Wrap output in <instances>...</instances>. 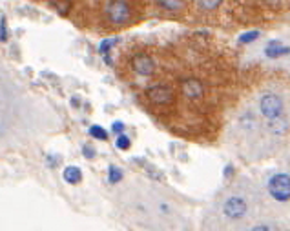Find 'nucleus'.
Returning a JSON list of instances; mask_svg holds the SVG:
<instances>
[{"mask_svg":"<svg viewBox=\"0 0 290 231\" xmlns=\"http://www.w3.org/2000/svg\"><path fill=\"white\" fill-rule=\"evenodd\" d=\"M108 177H110V182L112 184H117L122 180V171L119 169L117 166H110L108 167Z\"/></svg>","mask_w":290,"mask_h":231,"instance_id":"obj_12","label":"nucleus"},{"mask_svg":"<svg viewBox=\"0 0 290 231\" xmlns=\"http://www.w3.org/2000/svg\"><path fill=\"white\" fill-rule=\"evenodd\" d=\"M159 8H162L165 11L177 13L185 8V0H157Z\"/></svg>","mask_w":290,"mask_h":231,"instance_id":"obj_10","label":"nucleus"},{"mask_svg":"<svg viewBox=\"0 0 290 231\" xmlns=\"http://www.w3.org/2000/svg\"><path fill=\"white\" fill-rule=\"evenodd\" d=\"M268 191L279 202L290 199V177L288 175H274L268 182Z\"/></svg>","mask_w":290,"mask_h":231,"instance_id":"obj_2","label":"nucleus"},{"mask_svg":"<svg viewBox=\"0 0 290 231\" xmlns=\"http://www.w3.org/2000/svg\"><path fill=\"white\" fill-rule=\"evenodd\" d=\"M53 6L57 8V11L61 13V15H68V11H69V2L68 0H53Z\"/></svg>","mask_w":290,"mask_h":231,"instance_id":"obj_15","label":"nucleus"},{"mask_svg":"<svg viewBox=\"0 0 290 231\" xmlns=\"http://www.w3.org/2000/svg\"><path fill=\"white\" fill-rule=\"evenodd\" d=\"M246 213V202L239 197H232V199L226 200L225 204V215L228 219H241Z\"/></svg>","mask_w":290,"mask_h":231,"instance_id":"obj_6","label":"nucleus"},{"mask_svg":"<svg viewBox=\"0 0 290 231\" xmlns=\"http://www.w3.org/2000/svg\"><path fill=\"white\" fill-rule=\"evenodd\" d=\"M256 38H259V31H250L239 36V42H241V44H250V42H254Z\"/></svg>","mask_w":290,"mask_h":231,"instance_id":"obj_16","label":"nucleus"},{"mask_svg":"<svg viewBox=\"0 0 290 231\" xmlns=\"http://www.w3.org/2000/svg\"><path fill=\"white\" fill-rule=\"evenodd\" d=\"M265 2H266V4H268V6H272V8H278L279 2H281V0H265Z\"/></svg>","mask_w":290,"mask_h":231,"instance_id":"obj_21","label":"nucleus"},{"mask_svg":"<svg viewBox=\"0 0 290 231\" xmlns=\"http://www.w3.org/2000/svg\"><path fill=\"white\" fill-rule=\"evenodd\" d=\"M288 53H290V48H285V46H283L281 42H278V40H272L265 49V55L270 56V59H279V56L288 55Z\"/></svg>","mask_w":290,"mask_h":231,"instance_id":"obj_8","label":"nucleus"},{"mask_svg":"<svg viewBox=\"0 0 290 231\" xmlns=\"http://www.w3.org/2000/svg\"><path fill=\"white\" fill-rule=\"evenodd\" d=\"M82 155H84L86 159H93V157H95V149H93L92 146H84V148H82Z\"/></svg>","mask_w":290,"mask_h":231,"instance_id":"obj_19","label":"nucleus"},{"mask_svg":"<svg viewBox=\"0 0 290 231\" xmlns=\"http://www.w3.org/2000/svg\"><path fill=\"white\" fill-rule=\"evenodd\" d=\"M0 42H8V29H6V18H0Z\"/></svg>","mask_w":290,"mask_h":231,"instance_id":"obj_18","label":"nucleus"},{"mask_svg":"<svg viewBox=\"0 0 290 231\" xmlns=\"http://www.w3.org/2000/svg\"><path fill=\"white\" fill-rule=\"evenodd\" d=\"M112 129H113V133H124V124L122 122H113V126H112Z\"/></svg>","mask_w":290,"mask_h":231,"instance_id":"obj_20","label":"nucleus"},{"mask_svg":"<svg viewBox=\"0 0 290 231\" xmlns=\"http://www.w3.org/2000/svg\"><path fill=\"white\" fill-rule=\"evenodd\" d=\"M146 97L155 106H168L173 102V89L165 84H153L146 89Z\"/></svg>","mask_w":290,"mask_h":231,"instance_id":"obj_3","label":"nucleus"},{"mask_svg":"<svg viewBox=\"0 0 290 231\" xmlns=\"http://www.w3.org/2000/svg\"><path fill=\"white\" fill-rule=\"evenodd\" d=\"M181 88H183V93H185L190 100L201 99L203 93H205V89H203V84L199 82L197 79H185V80H183V84H181Z\"/></svg>","mask_w":290,"mask_h":231,"instance_id":"obj_7","label":"nucleus"},{"mask_svg":"<svg viewBox=\"0 0 290 231\" xmlns=\"http://www.w3.org/2000/svg\"><path fill=\"white\" fill-rule=\"evenodd\" d=\"M62 175H64V180L68 184H79L82 180V171L77 166H68Z\"/></svg>","mask_w":290,"mask_h":231,"instance_id":"obj_9","label":"nucleus"},{"mask_svg":"<svg viewBox=\"0 0 290 231\" xmlns=\"http://www.w3.org/2000/svg\"><path fill=\"white\" fill-rule=\"evenodd\" d=\"M256 229H270V226H256Z\"/></svg>","mask_w":290,"mask_h":231,"instance_id":"obj_22","label":"nucleus"},{"mask_svg":"<svg viewBox=\"0 0 290 231\" xmlns=\"http://www.w3.org/2000/svg\"><path fill=\"white\" fill-rule=\"evenodd\" d=\"M117 42H119V38H108V40H102L101 46H99V53H101V55L104 56L106 64H112V60H110L108 51L113 48V44H117Z\"/></svg>","mask_w":290,"mask_h":231,"instance_id":"obj_11","label":"nucleus"},{"mask_svg":"<svg viewBox=\"0 0 290 231\" xmlns=\"http://www.w3.org/2000/svg\"><path fill=\"white\" fill-rule=\"evenodd\" d=\"M259 108H261V113L266 119H276L283 113V100L274 93H268V95L261 97Z\"/></svg>","mask_w":290,"mask_h":231,"instance_id":"obj_4","label":"nucleus"},{"mask_svg":"<svg viewBox=\"0 0 290 231\" xmlns=\"http://www.w3.org/2000/svg\"><path fill=\"white\" fill-rule=\"evenodd\" d=\"M221 2L223 0H197V4L201 6L203 9H206V11H212V9L219 8Z\"/></svg>","mask_w":290,"mask_h":231,"instance_id":"obj_14","label":"nucleus"},{"mask_svg":"<svg viewBox=\"0 0 290 231\" xmlns=\"http://www.w3.org/2000/svg\"><path fill=\"white\" fill-rule=\"evenodd\" d=\"M89 135H92L93 139H99V140L108 139V133H106V129L101 128V126H92V128H89Z\"/></svg>","mask_w":290,"mask_h":231,"instance_id":"obj_13","label":"nucleus"},{"mask_svg":"<svg viewBox=\"0 0 290 231\" xmlns=\"http://www.w3.org/2000/svg\"><path fill=\"white\" fill-rule=\"evenodd\" d=\"M104 11L108 20L115 26L126 24L130 20V16H132V9H130L128 2H124V0H110L108 4H106Z\"/></svg>","mask_w":290,"mask_h":231,"instance_id":"obj_1","label":"nucleus"},{"mask_svg":"<svg viewBox=\"0 0 290 231\" xmlns=\"http://www.w3.org/2000/svg\"><path fill=\"white\" fill-rule=\"evenodd\" d=\"M132 69L133 73L142 76H150L155 71V62H153L152 56H148L146 53H139L132 59Z\"/></svg>","mask_w":290,"mask_h":231,"instance_id":"obj_5","label":"nucleus"},{"mask_svg":"<svg viewBox=\"0 0 290 231\" xmlns=\"http://www.w3.org/2000/svg\"><path fill=\"white\" fill-rule=\"evenodd\" d=\"M115 144H117L119 149H122V151H124V149H130V144H132V142H130L128 137L122 135V133H121V135L117 137V142H115Z\"/></svg>","mask_w":290,"mask_h":231,"instance_id":"obj_17","label":"nucleus"}]
</instances>
